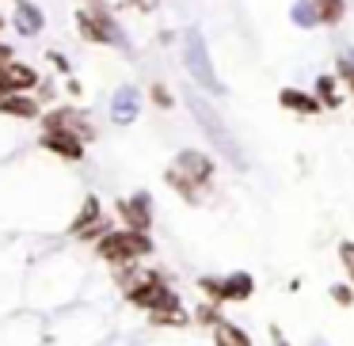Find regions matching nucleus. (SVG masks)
<instances>
[{"label": "nucleus", "instance_id": "1", "mask_svg": "<svg viewBox=\"0 0 354 346\" xmlns=\"http://www.w3.org/2000/svg\"><path fill=\"white\" fill-rule=\"evenodd\" d=\"M214 156L202 153V148H183L176 153V160L164 168V183L187 202V206H198L202 194L214 186Z\"/></svg>", "mask_w": 354, "mask_h": 346}, {"label": "nucleus", "instance_id": "2", "mask_svg": "<svg viewBox=\"0 0 354 346\" xmlns=\"http://www.w3.org/2000/svg\"><path fill=\"white\" fill-rule=\"evenodd\" d=\"M77 35L88 42V46H111V50H130V39H126L118 16L111 12V4H100V0H88L77 8Z\"/></svg>", "mask_w": 354, "mask_h": 346}, {"label": "nucleus", "instance_id": "3", "mask_svg": "<svg viewBox=\"0 0 354 346\" xmlns=\"http://www.w3.org/2000/svg\"><path fill=\"white\" fill-rule=\"evenodd\" d=\"M95 255L111 267H133V262L153 255V236L149 232H133V229H107L95 240Z\"/></svg>", "mask_w": 354, "mask_h": 346}, {"label": "nucleus", "instance_id": "4", "mask_svg": "<svg viewBox=\"0 0 354 346\" xmlns=\"http://www.w3.org/2000/svg\"><path fill=\"white\" fill-rule=\"evenodd\" d=\"M126 300L138 308H145L149 316L156 312H176V308H183V300H179V293L171 289V282L160 274V270H141L138 282L130 285V289H122Z\"/></svg>", "mask_w": 354, "mask_h": 346}, {"label": "nucleus", "instance_id": "5", "mask_svg": "<svg viewBox=\"0 0 354 346\" xmlns=\"http://www.w3.org/2000/svg\"><path fill=\"white\" fill-rule=\"evenodd\" d=\"M187 107H191V115L198 118V126H202V133H206L209 141H214V148L225 156V160L232 164V168H244V153H240V145H236V137L229 133V126L221 122V115H217L214 107H209L206 99H198V95H187Z\"/></svg>", "mask_w": 354, "mask_h": 346}, {"label": "nucleus", "instance_id": "6", "mask_svg": "<svg viewBox=\"0 0 354 346\" xmlns=\"http://www.w3.org/2000/svg\"><path fill=\"white\" fill-rule=\"evenodd\" d=\"M183 69L191 73V80L202 88V92L209 95H225V84L217 80L214 73V61H209V50H206V39H202V31H183Z\"/></svg>", "mask_w": 354, "mask_h": 346}, {"label": "nucleus", "instance_id": "7", "mask_svg": "<svg viewBox=\"0 0 354 346\" xmlns=\"http://www.w3.org/2000/svg\"><path fill=\"white\" fill-rule=\"evenodd\" d=\"M198 289L209 297V305H232V300H248L255 293V278L236 270L225 278H198Z\"/></svg>", "mask_w": 354, "mask_h": 346}, {"label": "nucleus", "instance_id": "8", "mask_svg": "<svg viewBox=\"0 0 354 346\" xmlns=\"http://www.w3.org/2000/svg\"><path fill=\"white\" fill-rule=\"evenodd\" d=\"M39 145L46 148L50 156L65 160V164H80L88 156V141L80 137V133H73V130H42Z\"/></svg>", "mask_w": 354, "mask_h": 346}, {"label": "nucleus", "instance_id": "9", "mask_svg": "<svg viewBox=\"0 0 354 346\" xmlns=\"http://www.w3.org/2000/svg\"><path fill=\"white\" fill-rule=\"evenodd\" d=\"M42 130H73V133H80L84 141H92V137H95L92 118H88L80 107H73V103H65V107H50V110H42Z\"/></svg>", "mask_w": 354, "mask_h": 346}, {"label": "nucleus", "instance_id": "10", "mask_svg": "<svg viewBox=\"0 0 354 346\" xmlns=\"http://www.w3.org/2000/svg\"><path fill=\"white\" fill-rule=\"evenodd\" d=\"M115 209H118L122 229H133V232H149V229H153V194H149V191H133L130 198H122Z\"/></svg>", "mask_w": 354, "mask_h": 346}, {"label": "nucleus", "instance_id": "11", "mask_svg": "<svg viewBox=\"0 0 354 346\" xmlns=\"http://www.w3.org/2000/svg\"><path fill=\"white\" fill-rule=\"evenodd\" d=\"M39 69L27 61H4L0 65V95H12V92H35L39 88Z\"/></svg>", "mask_w": 354, "mask_h": 346}, {"label": "nucleus", "instance_id": "12", "mask_svg": "<svg viewBox=\"0 0 354 346\" xmlns=\"http://www.w3.org/2000/svg\"><path fill=\"white\" fill-rule=\"evenodd\" d=\"M73 236L77 240H100L103 232H107V221H103V202L95 198H84V206H80V213L73 217Z\"/></svg>", "mask_w": 354, "mask_h": 346}, {"label": "nucleus", "instance_id": "13", "mask_svg": "<svg viewBox=\"0 0 354 346\" xmlns=\"http://www.w3.org/2000/svg\"><path fill=\"white\" fill-rule=\"evenodd\" d=\"M12 31H19L24 39H39L46 31V12L35 0H12Z\"/></svg>", "mask_w": 354, "mask_h": 346}, {"label": "nucleus", "instance_id": "14", "mask_svg": "<svg viewBox=\"0 0 354 346\" xmlns=\"http://www.w3.org/2000/svg\"><path fill=\"white\" fill-rule=\"evenodd\" d=\"M0 115L12 118V122H35V118H42V103L31 92H12L0 95Z\"/></svg>", "mask_w": 354, "mask_h": 346}, {"label": "nucleus", "instance_id": "15", "mask_svg": "<svg viewBox=\"0 0 354 346\" xmlns=\"http://www.w3.org/2000/svg\"><path fill=\"white\" fill-rule=\"evenodd\" d=\"M141 115V92L138 88H118L115 99H111V122L115 126H130Z\"/></svg>", "mask_w": 354, "mask_h": 346}, {"label": "nucleus", "instance_id": "16", "mask_svg": "<svg viewBox=\"0 0 354 346\" xmlns=\"http://www.w3.org/2000/svg\"><path fill=\"white\" fill-rule=\"evenodd\" d=\"M278 103H282L286 110H293V115H316V110H320L316 95L301 92V88H282V92H278Z\"/></svg>", "mask_w": 354, "mask_h": 346}, {"label": "nucleus", "instance_id": "17", "mask_svg": "<svg viewBox=\"0 0 354 346\" xmlns=\"http://www.w3.org/2000/svg\"><path fill=\"white\" fill-rule=\"evenodd\" d=\"M209 331H214V346H252V335L244 327H236L232 320H225V316Z\"/></svg>", "mask_w": 354, "mask_h": 346}, {"label": "nucleus", "instance_id": "18", "mask_svg": "<svg viewBox=\"0 0 354 346\" xmlns=\"http://www.w3.org/2000/svg\"><path fill=\"white\" fill-rule=\"evenodd\" d=\"M313 8H316L320 27H335V23H343V16H346V0H313Z\"/></svg>", "mask_w": 354, "mask_h": 346}, {"label": "nucleus", "instance_id": "19", "mask_svg": "<svg viewBox=\"0 0 354 346\" xmlns=\"http://www.w3.org/2000/svg\"><path fill=\"white\" fill-rule=\"evenodd\" d=\"M316 103H320V110H335L339 103H343V95H339V80L331 77V73H324L320 80H316Z\"/></svg>", "mask_w": 354, "mask_h": 346}, {"label": "nucleus", "instance_id": "20", "mask_svg": "<svg viewBox=\"0 0 354 346\" xmlns=\"http://www.w3.org/2000/svg\"><path fill=\"white\" fill-rule=\"evenodd\" d=\"M290 19H293V27H301V31H313V27H320L313 0H297V4L290 8Z\"/></svg>", "mask_w": 354, "mask_h": 346}, {"label": "nucleus", "instance_id": "21", "mask_svg": "<svg viewBox=\"0 0 354 346\" xmlns=\"http://www.w3.org/2000/svg\"><path fill=\"white\" fill-rule=\"evenodd\" d=\"M149 320H153L156 327H187L191 316H187L183 308H176V312H156V316H149Z\"/></svg>", "mask_w": 354, "mask_h": 346}, {"label": "nucleus", "instance_id": "22", "mask_svg": "<svg viewBox=\"0 0 354 346\" xmlns=\"http://www.w3.org/2000/svg\"><path fill=\"white\" fill-rule=\"evenodd\" d=\"M339 262H343L346 278H351V285H354V240H343V244H339Z\"/></svg>", "mask_w": 354, "mask_h": 346}, {"label": "nucleus", "instance_id": "23", "mask_svg": "<svg viewBox=\"0 0 354 346\" xmlns=\"http://www.w3.org/2000/svg\"><path fill=\"white\" fill-rule=\"evenodd\" d=\"M149 99H153V103H156V107H164V110H168V107H171V103H176V95H171V92H168V88H164V84H160V80H156V84H153V88H149Z\"/></svg>", "mask_w": 354, "mask_h": 346}, {"label": "nucleus", "instance_id": "24", "mask_svg": "<svg viewBox=\"0 0 354 346\" xmlns=\"http://www.w3.org/2000/svg\"><path fill=\"white\" fill-rule=\"evenodd\" d=\"M122 4H126L130 12H138V16H153V12L160 8L164 0H122Z\"/></svg>", "mask_w": 354, "mask_h": 346}, {"label": "nucleus", "instance_id": "25", "mask_svg": "<svg viewBox=\"0 0 354 346\" xmlns=\"http://www.w3.org/2000/svg\"><path fill=\"white\" fill-rule=\"evenodd\" d=\"M331 297H335L343 308H351L354 305V285H331Z\"/></svg>", "mask_w": 354, "mask_h": 346}, {"label": "nucleus", "instance_id": "26", "mask_svg": "<svg viewBox=\"0 0 354 346\" xmlns=\"http://www.w3.org/2000/svg\"><path fill=\"white\" fill-rule=\"evenodd\" d=\"M50 61H54L57 73H65V77H69V57H65L62 50H50Z\"/></svg>", "mask_w": 354, "mask_h": 346}, {"label": "nucleus", "instance_id": "27", "mask_svg": "<svg viewBox=\"0 0 354 346\" xmlns=\"http://www.w3.org/2000/svg\"><path fill=\"white\" fill-rule=\"evenodd\" d=\"M4 61H16V46L0 39V65H4Z\"/></svg>", "mask_w": 354, "mask_h": 346}, {"label": "nucleus", "instance_id": "28", "mask_svg": "<svg viewBox=\"0 0 354 346\" xmlns=\"http://www.w3.org/2000/svg\"><path fill=\"white\" fill-rule=\"evenodd\" d=\"M339 73L346 77V84H351V95H354V65L346 61V57H343V65H339Z\"/></svg>", "mask_w": 354, "mask_h": 346}, {"label": "nucleus", "instance_id": "29", "mask_svg": "<svg viewBox=\"0 0 354 346\" xmlns=\"http://www.w3.org/2000/svg\"><path fill=\"white\" fill-rule=\"evenodd\" d=\"M65 92H69L73 99H77V95H80V80H73V77H69V80H65Z\"/></svg>", "mask_w": 354, "mask_h": 346}, {"label": "nucleus", "instance_id": "30", "mask_svg": "<svg viewBox=\"0 0 354 346\" xmlns=\"http://www.w3.org/2000/svg\"><path fill=\"white\" fill-rule=\"evenodd\" d=\"M270 335H274V343H278V346H290V343H286V335H282V331H278V327L270 331Z\"/></svg>", "mask_w": 354, "mask_h": 346}, {"label": "nucleus", "instance_id": "31", "mask_svg": "<svg viewBox=\"0 0 354 346\" xmlns=\"http://www.w3.org/2000/svg\"><path fill=\"white\" fill-rule=\"evenodd\" d=\"M4 27H8V19H4V12H0V31H4Z\"/></svg>", "mask_w": 354, "mask_h": 346}, {"label": "nucleus", "instance_id": "32", "mask_svg": "<svg viewBox=\"0 0 354 346\" xmlns=\"http://www.w3.org/2000/svg\"><path fill=\"white\" fill-rule=\"evenodd\" d=\"M84 4H88V0H84ZM100 4H111V0H100Z\"/></svg>", "mask_w": 354, "mask_h": 346}]
</instances>
